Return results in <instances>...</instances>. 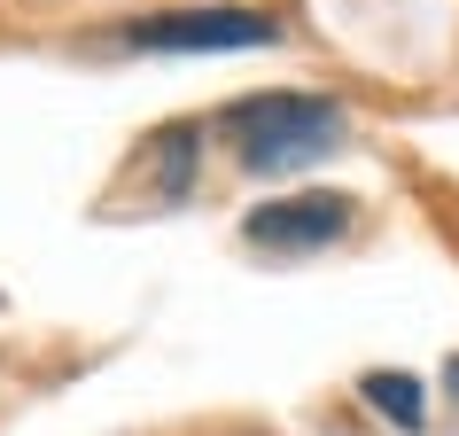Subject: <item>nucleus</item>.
<instances>
[{
  "label": "nucleus",
  "mask_w": 459,
  "mask_h": 436,
  "mask_svg": "<svg viewBox=\"0 0 459 436\" xmlns=\"http://www.w3.org/2000/svg\"><path fill=\"white\" fill-rule=\"evenodd\" d=\"M211 133L234 148V164L257 179H289L312 171L319 156H335L351 141V109L335 94H304V86H273V94H242L211 118Z\"/></svg>",
  "instance_id": "f257e3e1"
},
{
  "label": "nucleus",
  "mask_w": 459,
  "mask_h": 436,
  "mask_svg": "<svg viewBox=\"0 0 459 436\" xmlns=\"http://www.w3.org/2000/svg\"><path fill=\"white\" fill-rule=\"evenodd\" d=\"M109 39L133 48V55H249V48L281 39V16L273 8H234V0H211V8H148V16H125Z\"/></svg>",
  "instance_id": "f03ea898"
},
{
  "label": "nucleus",
  "mask_w": 459,
  "mask_h": 436,
  "mask_svg": "<svg viewBox=\"0 0 459 436\" xmlns=\"http://www.w3.org/2000/svg\"><path fill=\"white\" fill-rule=\"evenodd\" d=\"M351 226H359V203L342 187H296V195H265L242 218V242L257 257H312V249L342 242Z\"/></svg>",
  "instance_id": "7ed1b4c3"
},
{
  "label": "nucleus",
  "mask_w": 459,
  "mask_h": 436,
  "mask_svg": "<svg viewBox=\"0 0 459 436\" xmlns=\"http://www.w3.org/2000/svg\"><path fill=\"white\" fill-rule=\"evenodd\" d=\"M195 148H203V125L195 118H171V125H156V133L141 141V164L156 171V187H148L156 203H187L195 195V171H203Z\"/></svg>",
  "instance_id": "20e7f679"
},
{
  "label": "nucleus",
  "mask_w": 459,
  "mask_h": 436,
  "mask_svg": "<svg viewBox=\"0 0 459 436\" xmlns=\"http://www.w3.org/2000/svg\"><path fill=\"white\" fill-rule=\"evenodd\" d=\"M359 397L374 413H382L389 429H405V436H420L429 429V389L412 382L405 366H374V374H359Z\"/></svg>",
  "instance_id": "39448f33"
},
{
  "label": "nucleus",
  "mask_w": 459,
  "mask_h": 436,
  "mask_svg": "<svg viewBox=\"0 0 459 436\" xmlns=\"http://www.w3.org/2000/svg\"><path fill=\"white\" fill-rule=\"evenodd\" d=\"M444 389H452V397H459V359H452V366H444Z\"/></svg>",
  "instance_id": "423d86ee"
}]
</instances>
